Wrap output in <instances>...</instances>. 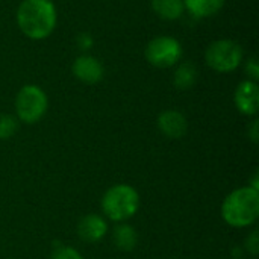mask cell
I'll list each match as a JSON object with an SVG mask.
<instances>
[{
    "instance_id": "14",
    "label": "cell",
    "mask_w": 259,
    "mask_h": 259,
    "mask_svg": "<svg viewBox=\"0 0 259 259\" xmlns=\"http://www.w3.org/2000/svg\"><path fill=\"white\" fill-rule=\"evenodd\" d=\"M112 241L117 246L118 250L121 252H131L138 243V235L135 229L129 225H118L114 229L112 234Z\"/></svg>"
},
{
    "instance_id": "17",
    "label": "cell",
    "mask_w": 259,
    "mask_h": 259,
    "mask_svg": "<svg viewBox=\"0 0 259 259\" xmlns=\"http://www.w3.org/2000/svg\"><path fill=\"white\" fill-rule=\"evenodd\" d=\"M244 71L246 74L249 76V80H253V82H258L259 79V64L258 59L255 56L249 58L246 61V65H244Z\"/></svg>"
},
{
    "instance_id": "1",
    "label": "cell",
    "mask_w": 259,
    "mask_h": 259,
    "mask_svg": "<svg viewBox=\"0 0 259 259\" xmlns=\"http://www.w3.org/2000/svg\"><path fill=\"white\" fill-rule=\"evenodd\" d=\"M58 21L52 0H23L17 9V26L24 36L33 41L49 38Z\"/></svg>"
},
{
    "instance_id": "16",
    "label": "cell",
    "mask_w": 259,
    "mask_h": 259,
    "mask_svg": "<svg viewBox=\"0 0 259 259\" xmlns=\"http://www.w3.org/2000/svg\"><path fill=\"white\" fill-rule=\"evenodd\" d=\"M52 259H83L82 255L73 249V247H68V246H61V247H56L52 253Z\"/></svg>"
},
{
    "instance_id": "10",
    "label": "cell",
    "mask_w": 259,
    "mask_h": 259,
    "mask_svg": "<svg viewBox=\"0 0 259 259\" xmlns=\"http://www.w3.org/2000/svg\"><path fill=\"white\" fill-rule=\"evenodd\" d=\"M108 232L106 222L96 214L85 215L77 225V234L85 243H97Z\"/></svg>"
},
{
    "instance_id": "4",
    "label": "cell",
    "mask_w": 259,
    "mask_h": 259,
    "mask_svg": "<svg viewBox=\"0 0 259 259\" xmlns=\"http://www.w3.org/2000/svg\"><path fill=\"white\" fill-rule=\"evenodd\" d=\"M244 59V50L234 39H217L205 52L206 65L217 73H232Z\"/></svg>"
},
{
    "instance_id": "12",
    "label": "cell",
    "mask_w": 259,
    "mask_h": 259,
    "mask_svg": "<svg viewBox=\"0 0 259 259\" xmlns=\"http://www.w3.org/2000/svg\"><path fill=\"white\" fill-rule=\"evenodd\" d=\"M150 6L159 18L167 21L179 20L185 14V6L182 0H152Z\"/></svg>"
},
{
    "instance_id": "2",
    "label": "cell",
    "mask_w": 259,
    "mask_h": 259,
    "mask_svg": "<svg viewBox=\"0 0 259 259\" xmlns=\"http://www.w3.org/2000/svg\"><path fill=\"white\" fill-rule=\"evenodd\" d=\"M225 222L232 228H247L259 215V193L252 187H243L232 191L222 206Z\"/></svg>"
},
{
    "instance_id": "6",
    "label": "cell",
    "mask_w": 259,
    "mask_h": 259,
    "mask_svg": "<svg viewBox=\"0 0 259 259\" xmlns=\"http://www.w3.org/2000/svg\"><path fill=\"white\" fill-rule=\"evenodd\" d=\"M144 56L153 67L170 68L182 59L184 47L175 36L159 35L149 41L144 50Z\"/></svg>"
},
{
    "instance_id": "5",
    "label": "cell",
    "mask_w": 259,
    "mask_h": 259,
    "mask_svg": "<svg viewBox=\"0 0 259 259\" xmlns=\"http://www.w3.org/2000/svg\"><path fill=\"white\" fill-rule=\"evenodd\" d=\"M49 108V99L38 85H24L15 97V112L18 120L27 124L39 121Z\"/></svg>"
},
{
    "instance_id": "15",
    "label": "cell",
    "mask_w": 259,
    "mask_h": 259,
    "mask_svg": "<svg viewBox=\"0 0 259 259\" xmlns=\"http://www.w3.org/2000/svg\"><path fill=\"white\" fill-rule=\"evenodd\" d=\"M18 129L17 118L12 115H0V140L11 138Z\"/></svg>"
},
{
    "instance_id": "9",
    "label": "cell",
    "mask_w": 259,
    "mask_h": 259,
    "mask_svg": "<svg viewBox=\"0 0 259 259\" xmlns=\"http://www.w3.org/2000/svg\"><path fill=\"white\" fill-rule=\"evenodd\" d=\"M158 127L165 137L178 140L187 134L188 123H187V118L182 112L175 111V109H168V111H164L162 114H159Z\"/></svg>"
},
{
    "instance_id": "19",
    "label": "cell",
    "mask_w": 259,
    "mask_h": 259,
    "mask_svg": "<svg viewBox=\"0 0 259 259\" xmlns=\"http://www.w3.org/2000/svg\"><path fill=\"white\" fill-rule=\"evenodd\" d=\"M246 246H247V249H249L253 255H256V253H258V247H259L258 232H253V234L250 235V238L246 241Z\"/></svg>"
},
{
    "instance_id": "7",
    "label": "cell",
    "mask_w": 259,
    "mask_h": 259,
    "mask_svg": "<svg viewBox=\"0 0 259 259\" xmlns=\"http://www.w3.org/2000/svg\"><path fill=\"white\" fill-rule=\"evenodd\" d=\"M71 73L77 80L87 85H94L103 79L105 68H103V64L96 56L90 53H83L73 61Z\"/></svg>"
},
{
    "instance_id": "20",
    "label": "cell",
    "mask_w": 259,
    "mask_h": 259,
    "mask_svg": "<svg viewBox=\"0 0 259 259\" xmlns=\"http://www.w3.org/2000/svg\"><path fill=\"white\" fill-rule=\"evenodd\" d=\"M249 135H250V138H252L253 143H258V121H256V120L250 124Z\"/></svg>"
},
{
    "instance_id": "13",
    "label": "cell",
    "mask_w": 259,
    "mask_h": 259,
    "mask_svg": "<svg viewBox=\"0 0 259 259\" xmlns=\"http://www.w3.org/2000/svg\"><path fill=\"white\" fill-rule=\"evenodd\" d=\"M197 77H199V73H197L196 65L187 61L178 65L175 76H173V83L179 90H190L197 82Z\"/></svg>"
},
{
    "instance_id": "8",
    "label": "cell",
    "mask_w": 259,
    "mask_h": 259,
    "mask_svg": "<svg viewBox=\"0 0 259 259\" xmlns=\"http://www.w3.org/2000/svg\"><path fill=\"white\" fill-rule=\"evenodd\" d=\"M234 102L237 109L244 115H256L259 109V87L258 82L243 80L234 94Z\"/></svg>"
},
{
    "instance_id": "11",
    "label": "cell",
    "mask_w": 259,
    "mask_h": 259,
    "mask_svg": "<svg viewBox=\"0 0 259 259\" xmlns=\"http://www.w3.org/2000/svg\"><path fill=\"white\" fill-rule=\"evenodd\" d=\"M185 11L194 18H208L220 12L226 0H182Z\"/></svg>"
},
{
    "instance_id": "3",
    "label": "cell",
    "mask_w": 259,
    "mask_h": 259,
    "mask_svg": "<svg viewBox=\"0 0 259 259\" xmlns=\"http://www.w3.org/2000/svg\"><path fill=\"white\" fill-rule=\"evenodd\" d=\"M140 208V196L131 185H114L111 187L103 199H102V209L105 215L112 222H126Z\"/></svg>"
},
{
    "instance_id": "18",
    "label": "cell",
    "mask_w": 259,
    "mask_h": 259,
    "mask_svg": "<svg viewBox=\"0 0 259 259\" xmlns=\"http://www.w3.org/2000/svg\"><path fill=\"white\" fill-rule=\"evenodd\" d=\"M76 44H77V47H79L80 50L87 52V50H90V49L93 47L94 39H93V36H91L90 33L82 32V33H79V35H77V38H76Z\"/></svg>"
}]
</instances>
